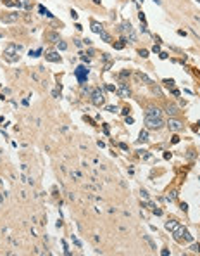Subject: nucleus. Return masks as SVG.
<instances>
[{
	"label": "nucleus",
	"instance_id": "obj_37",
	"mask_svg": "<svg viewBox=\"0 0 200 256\" xmlns=\"http://www.w3.org/2000/svg\"><path fill=\"white\" fill-rule=\"evenodd\" d=\"M142 196H143L145 199H148V194H147V190H142Z\"/></svg>",
	"mask_w": 200,
	"mask_h": 256
},
{
	"label": "nucleus",
	"instance_id": "obj_20",
	"mask_svg": "<svg viewBox=\"0 0 200 256\" xmlns=\"http://www.w3.org/2000/svg\"><path fill=\"white\" fill-rule=\"evenodd\" d=\"M38 10H40V14H43V16H47V17H54V14H50V10H47L43 5H40Z\"/></svg>",
	"mask_w": 200,
	"mask_h": 256
},
{
	"label": "nucleus",
	"instance_id": "obj_27",
	"mask_svg": "<svg viewBox=\"0 0 200 256\" xmlns=\"http://www.w3.org/2000/svg\"><path fill=\"white\" fill-rule=\"evenodd\" d=\"M142 57H148V50H145V48H140V52H138Z\"/></svg>",
	"mask_w": 200,
	"mask_h": 256
},
{
	"label": "nucleus",
	"instance_id": "obj_12",
	"mask_svg": "<svg viewBox=\"0 0 200 256\" xmlns=\"http://www.w3.org/2000/svg\"><path fill=\"white\" fill-rule=\"evenodd\" d=\"M17 19H19V14L17 12H10V14H7V16L2 17V23H14Z\"/></svg>",
	"mask_w": 200,
	"mask_h": 256
},
{
	"label": "nucleus",
	"instance_id": "obj_30",
	"mask_svg": "<svg viewBox=\"0 0 200 256\" xmlns=\"http://www.w3.org/2000/svg\"><path fill=\"white\" fill-rule=\"evenodd\" d=\"M73 242H74V244H76V246H78V248H81V242H79V241H78V239H76V237H74V236H73Z\"/></svg>",
	"mask_w": 200,
	"mask_h": 256
},
{
	"label": "nucleus",
	"instance_id": "obj_10",
	"mask_svg": "<svg viewBox=\"0 0 200 256\" xmlns=\"http://www.w3.org/2000/svg\"><path fill=\"white\" fill-rule=\"evenodd\" d=\"M45 59L50 61V62H60V55H59V52H55V50L47 52V54H45Z\"/></svg>",
	"mask_w": 200,
	"mask_h": 256
},
{
	"label": "nucleus",
	"instance_id": "obj_31",
	"mask_svg": "<svg viewBox=\"0 0 200 256\" xmlns=\"http://www.w3.org/2000/svg\"><path fill=\"white\" fill-rule=\"evenodd\" d=\"M164 83H166V85H167V87H173V85H174V81H173V80H166V81H164Z\"/></svg>",
	"mask_w": 200,
	"mask_h": 256
},
{
	"label": "nucleus",
	"instance_id": "obj_34",
	"mask_svg": "<svg viewBox=\"0 0 200 256\" xmlns=\"http://www.w3.org/2000/svg\"><path fill=\"white\" fill-rule=\"evenodd\" d=\"M138 17H140V21H142V23H145V16H143V12H140V14H138Z\"/></svg>",
	"mask_w": 200,
	"mask_h": 256
},
{
	"label": "nucleus",
	"instance_id": "obj_18",
	"mask_svg": "<svg viewBox=\"0 0 200 256\" xmlns=\"http://www.w3.org/2000/svg\"><path fill=\"white\" fill-rule=\"evenodd\" d=\"M100 38H102L104 42H107V43H112V38H111V35H109L107 31H102V33H100Z\"/></svg>",
	"mask_w": 200,
	"mask_h": 256
},
{
	"label": "nucleus",
	"instance_id": "obj_16",
	"mask_svg": "<svg viewBox=\"0 0 200 256\" xmlns=\"http://www.w3.org/2000/svg\"><path fill=\"white\" fill-rule=\"evenodd\" d=\"M136 76H138V78H140L142 81H145L147 85H152V80H150V78H148V76L145 74V73H136Z\"/></svg>",
	"mask_w": 200,
	"mask_h": 256
},
{
	"label": "nucleus",
	"instance_id": "obj_14",
	"mask_svg": "<svg viewBox=\"0 0 200 256\" xmlns=\"http://www.w3.org/2000/svg\"><path fill=\"white\" fill-rule=\"evenodd\" d=\"M178 227H180V222H176V220H169V222H166V230H169V232H174Z\"/></svg>",
	"mask_w": 200,
	"mask_h": 256
},
{
	"label": "nucleus",
	"instance_id": "obj_24",
	"mask_svg": "<svg viewBox=\"0 0 200 256\" xmlns=\"http://www.w3.org/2000/svg\"><path fill=\"white\" fill-rule=\"evenodd\" d=\"M152 92H154V94H157V95H159V97H161V95H162V90H161V88H159V87H152Z\"/></svg>",
	"mask_w": 200,
	"mask_h": 256
},
{
	"label": "nucleus",
	"instance_id": "obj_9",
	"mask_svg": "<svg viewBox=\"0 0 200 256\" xmlns=\"http://www.w3.org/2000/svg\"><path fill=\"white\" fill-rule=\"evenodd\" d=\"M45 40L50 42V43H59V42H60L59 33H55V31H48V33H45Z\"/></svg>",
	"mask_w": 200,
	"mask_h": 256
},
{
	"label": "nucleus",
	"instance_id": "obj_35",
	"mask_svg": "<svg viewBox=\"0 0 200 256\" xmlns=\"http://www.w3.org/2000/svg\"><path fill=\"white\" fill-rule=\"evenodd\" d=\"M76 42V47H83V42H79V40H74Z\"/></svg>",
	"mask_w": 200,
	"mask_h": 256
},
{
	"label": "nucleus",
	"instance_id": "obj_32",
	"mask_svg": "<svg viewBox=\"0 0 200 256\" xmlns=\"http://www.w3.org/2000/svg\"><path fill=\"white\" fill-rule=\"evenodd\" d=\"M71 175H73V177H74V178H81V175H79V173H78V171H71Z\"/></svg>",
	"mask_w": 200,
	"mask_h": 256
},
{
	"label": "nucleus",
	"instance_id": "obj_25",
	"mask_svg": "<svg viewBox=\"0 0 200 256\" xmlns=\"http://www.w3.org/2000/svg\"><path fill=\"white\" fill-rule=\"evenodd\" d=\"M67 48V43L66 42H59V50H66Z\"/></svg>",
	"mask_w": 200,
	"mask_h": 256
},
{
	"label": "nucleus",
	"instance_id": "obj_17",
	"mask_svg": "<svg viewBox=\"0 0 200 256\" xmlns=\"http://www.w3.org/2000/svg\"><path fill=\"white\" fill-rule=\"evenodd\" d=\"M138 140H140V142H147V140H148V132H147V130H142L140 135H138Z\"/></svg>",
	"mask_w": 200,
	"mask_h": 256
},
{
	"label": "nucleus",
	"instance_id": "obj_6",
	"mask_svg": "<svg viewBox=\"0 0 200 256\" xmlns=\"http://www.w3.org/2000/svg\"><path fill=\"white\" fill-rule=\"evenodd\" d=\"M166 125H167V128H169L171 132H181V130H183V123H181L180 119H174V118H169Z\"/></svg>",
	"mask_w": 200,
	"mask_h": 256
},
{
	"label": "nucleus",
	"instance_id": "obj_26",
	"mask_svg": "<svg viewBox=\"0 0 200 256\" xmlns=\"http://www.w3.org/2000/svg\"><path fill=\"white\" fill-rule=\"evenodd\" d=\"M40 54H41V50H31V52H29V55H31V57H38Z\"/></svg>",
	"mask_w": 200,
	"mask_h": 256
},
{
	"label": "nucleus",
	"instance_id": "obj_13",
	"mask_svg": "<svg viewBox=\"0 0 200 256\" xmlns=\"http://www.w3.org/2000/svg\"><path fill=\"white\" fill-rule=\"evenodd\" d=\"M117 94H119V97L126 99V97H129V95H131V90H129V88H128V87H126V85L123 83V85H121V88L117 90Z\"/></svg>",
	"mask_w": 200,
	"mask_h": 256
},
{
	"label": "nucleus",
	"instance_id": "obj_21",
	"mask_svg": "<svg viewBox=\"0 0 200 256\" xmlns=\"http://www.w3.org/2000/svg\"><path fill=\"white\" fill-rule=\"evenodd\" d=\"M148 204H150V208H152L154 215H157V216H161V215H162V210H159V208H157L155 204H152V203H148Z\"/></svg>",
	"mask_w": 200,
	"mask_h": 256
},
{
	"label": "nucleus",
	"instance_id": "obj_1",
	"mask_svg": "<svg viewBox=\"0 0 200 256\" xmlns=\"http://www.w3.org/2000/svg\"><path fill=\"white\" fill-rule=\"evenodd\" d=\"M173 237L176 239V241H186V242H193V236L185 229V227H178L174 232H173Z\"/></svg>",
	"mask_w": 200,
	"mask_h": 256
},
{
	"label": "nucleus",
	"instance_id": "obj_22",
	"mask_svg": "<svg viewBox=\"0 0 200 256\" xmlns=\"http://www.w3.org/2000/svg\"><path fill=\"white\" fill-rule=\"evenodd\" d=\"M124 43H126V38H123V40H121V42H117V43H116V45H114V48H117V50H121V48H123V47H124Z\"/></svg>",
	"mask_w": 200,
	"mask_h": 256
},
{
	"label": "nucleus",
	"instance_id": "obj_3",
	"mask_svg": "<svg viewBox=\"0 0 200 256\" xmlns=\"http://www.w3.org/2000/svg\"><path fill=\"white\" fill-rule=\"evenodd\" d=\"M121 31L126 35V40H128V42H131V43H135V42H136V33H135V29H133L131 23L124 21V23L121 24Z\"/></svg>",
	"mask_w": 200,
	"mask_h": 256
},
{
	"label": "nucleus",
	"instance_id": "obj_19",
	"mask_svg": "<svg viewBox=\"0 0 200 256\" xmlns=\"http://www.w3.org/2000/svg\"><path fill=\"white\" fill-rule=\"evenodd\" d=\"M143 239H145V242H147V244H148V246H150V248H152L154 251L157 249V248H155V242L152 241V237H150V236H143Z\"/></svg>",
	"mask_w": 200,
	"mask_h": 256
},
{
	"label": "nucleus",
	"instance_id": "obj_7",
	"mask_svg": "<svg viewBox=\"0 0 200 256\" xmlns=\"http://www.w3.org/2000/svg\"><path fill=\"white\" fill-rule=\"evenodd\" d=\"M74 74H76V78L81 81V85H85L86 76H88V68H85V66H78V69L74 71Z\"/></svg>",
	"mask_w": 200,
	"mask_h": 256
},
{
	"label": "nucleus",
	"instance_id": "obj_29",
	"mask_svg": "<svg viewBox=\"0 0 200 256\" xmlns=\"http://www.w3.org/2000/svg\"><path fill=\"white\" fill-rule=\"evenodd\" d=\"M107 111H111V113H116V111H117V107H116V106H107Z\"/></svg>",
	"mask_w": 200,
	"mask_h": 256
},
{
	"label": "nucleus",
	"instance_id": "obj_33",
	"mask_svg": "<svg viewBox=\"0 0 200 256\" xmlns=\"http://www.w3.org/2000/svg\"><path fill=\"white\" fill-rule=\"evenodd\" d=\"M181 210H183V211H188V204H186V203H181Z\"/></svg>",
	"mask_w": 200,
	"mask_h": 256
},
{
	"label": "nucleus",
	"instance_id": "obj_8",
	"mask_svg": "<svg viewBox=\"0 0 200 256\" xmlns=\"http://www.w3.org/2000/svg\"><path fill=\"white\" fill-rule=\"evenodd\" d=\"M162 116V111L159 107H148L145 111V118H161Z\"/></svg>",
	"mask_w": 200,
	"mask_h": 256
},
{
	"label": "nucleus",
	"instance_id": "obj_15",
	"mask_svg": "<svg viewBox=\"0 0 200 256\" xmlns=\"http://www.w3.org/2000/svg\"><path fill=\"white\" fill-rule=\"evenodd\" d=\"M92 31L97 33V35H100V33L104 31V28H102V24H98V23H92Z\"/></svg>",
	"mask_w": 200,
	"mask_h": 256
},
{
	"label": "nucleus",
	"instance_id": "obj_28",
	"mask_svg": "<svg viewBox=\"0 0 200 256\" xmlns=\"http://www.w3.org/2000/svg\"><path fill=\"white\" fill-rule=\"evenodd\" d=\"M166 199H167L169 203H171V201H174V199H176V192H171V196H167Z\"/></svg>",
	"mask_w": 200,
	"mask_h": 256
},
{
	"label": "nucleus",
	"instance_id": "obj_2",
	"mask_svg": "<svg viewBox=\"0 0 200 256\" xmlns=\"http://www.w3.org/2000/svg\"><path fill=\"white\" fill-rule=\"evenodd\" d=\"M17 50H21V47H16L14 43L7 45L5 50H3V59L9 61V62H16L17 61Z\"/></svg>",
	"mask_w": 200,
	"mask_h": 256
},
{
	"label": "nucleus",
	"instance_id": "obj_4",
	"mask_svg": "<svg viewBox=\"0 0 200 256\" xmlns=\"http://www.w3.org/2000/svg\"><path fill=\"white\" fill-rule=\"evenodd\" d=\"M145 125L147 130H161L166 123L162 121V118H145Z\"/></svg>",
	"mask_w": 200,
	"mask_h": 256
},
{
	"label": "nucleus",
	"instance_id": "obj_23",
	"mask_svg": "<svg viewBox=\"0 0 200 256\" xmlns=\"http://www.w3.org/2000/svg\"><path fill=\"white\" fill-rule=\"evenodd\" d=\"M190 249H192L193 253H200V244H192V246H190Z\"/></svg>",
	"mask_w": 200,
	"mask_h": 256
},
{
	"label": "nucleus",
	"instance_id": "obj_5",
	"mask_svg": "<svg viewBox=\"0 0 200 256\" xmlns=\"http://www.w3.org/2000/svg\"><path fill=\"white\" fill-rule=\"evenodd\" d=\"M90 97H92V102H93L95 106H98V107L105 104V95H104V92H102L100 88H95V90L92 92Z\"/></svg>",
	"mask_w": 200,
	"mask_h": 256
},
{
	"label": "nucleus",
	"instance_id": "obj_36",
	"mask_svg": "<svg viewBox=\"0 0 200 256\" xmlns=\"http://www.w3.org/2000/svg\"><path fill=\"white\" fill-rule=\"evenodd\" d=\"M161 59H167V54L166 52H161Z\"/></svg>",
	"mask_w": 200,
	"mask_h": 256
},
{
	"label": "nucleus",
	"instance_id": "obj_11",
	"mask_svg": "<svg viewBox=\"0 0 200 256\" xmlns=\"http://www.w3.org/2000/svg\"><path fill=\"white\" fill-rule=\"evenodd\" d=\"M166 113H167V116H169V118H174V116L180 113V107H178V106H174V104H169V106L166 107Z\"/></svg>",
	"mask_w": 200,
	"mask_h": 256
}]
</instances>
